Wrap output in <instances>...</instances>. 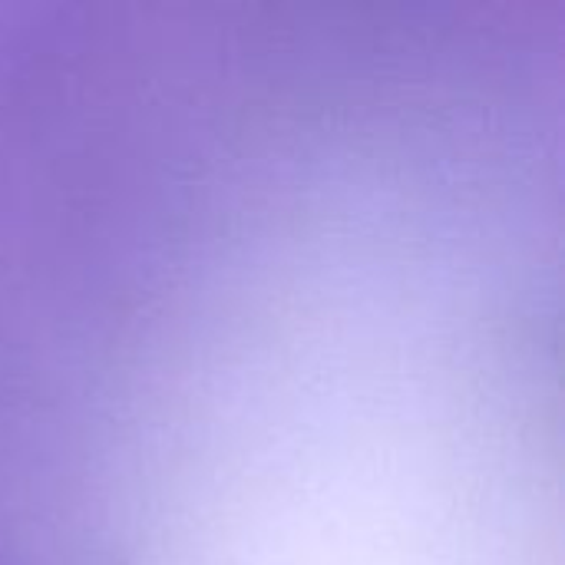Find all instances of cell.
Segmentation results:
<instances>
[{
  "mask_svg": "<svg viewBox=\"0 0 565 565\" xmlns=\"http://www.w3.org/2000/svg\"><path fill=\"white\" fill-rule=\"evenodd\" d=\"M404 156H407V152H404ZM404 156H401V159H404ZM401 159H397V166H401ZM397 166H394V169H397ZM394 169H391V172H394ZM391 172H387V179H391ZM387 179H384V182H387ZM384 182H381V185H384ZM377 192H381V189H377ZM377 192H374V195H377ZM374 195H371V199H374ZM371 199H367V205H371ZM367 205H364V209H367ZM364 209H361V212H364ZM358 218H361V215H358ZM358 218H354V222H358ZM354 222H351V228H354ZM351 228H348V232H344V238H348V235H351ZM344 238H341V242H338V248H341V245H344ZM338 248H334V255H338ZM334 255H331V258H334Z\"/></svg>",
  "mask_w": 565,
  "mask_h": 565,
  "instance_id": "cell-1",
  "label": "cell"
}]
</instances>
